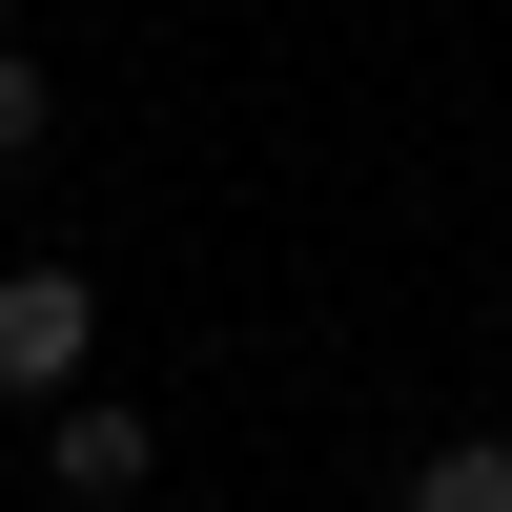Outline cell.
<instances>
[{"mask_svg": "<svg viewBox=\"0 0 512 512\" xmlns=\"http://www.w3.org/2000/svg\"><path fill=\"white\" fill-rule=\"evenodd\" d=\"M144 472H164V431L123 390H62V410H41V492H62V512H123Z\"/></svg>", "mask_w": 512, "mask_h": 512, "instance_id": "7a4b0ae2", "label": "cell"}, {"mask_svg": "<svg viewBox=\"0 0 512 512\" xmlns=\"http://www.w3.org/2000/svg\"><path fill=\"white\" fill-rule=\"evenodd\" d=\"M41 144H62V82H41V41H0V185H21Z\"/></svg>", "mask_w": 512, "mask_h": 512, "instance_id": "277c9868", "label": "cell"}, {"mask_svg": "<svg viewBox=\"0 0 512 512\" xmlns=\"http://www.w3.org/2000/svg\"><path fill=\"white\" fill-rule=\"evenodd\" d=\"M0 390L21 410H62V390H103V287L41 246V267H0Z\"/></svg>", "mask_w": 512, "mask_h": 512, "instance_id": "6da1fadb", "label": "cell"}, {"mask_svg": "<svg viewBox=\"0 0 512 512\" xmlns=\"http://www.w3.org/2000/svg\"><path fill=\"white\" fill-rule=\"evenodd\" d=\"M0 41H21V0H0Z\"/></svg>", "mask_w": 512, "mask_h": 512, "instance_id": "5b68a950", "label": "cell"}, {"mask_svg": "<svg viewBox=\"0 0 512 512\" xmlns=\"http://www.w3.org/2000/svg\"><path fill=\"white\" fill-rule=\"evenodd\" d=\"M390 512H512V431H431Z\"/></svg>", "mask_w": 512, "mask_h": 512, "instance_id": "3957f363", "label": "cell"}]
</instances>
